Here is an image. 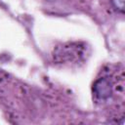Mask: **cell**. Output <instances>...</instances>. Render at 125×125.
Here are the masks:
<instances>
[{"instance_id":"1","label":"cell","mask_w":125,"mask_h":125,"mask_svg":"<svg viewBox=\"0 0 125 125\" xmlns=\"http://www.w3.org/2000/svg\"><path fill=\"white\" fill-rule=\"evenodd\" d=\"M111 91H112L111 82L106 77L100 78L94 85V94L101 101H104L108 99L111 95Z\"/></svg>"},{"instance_id":"2","label":"cell","mask_w":125,"mask_h":125,"mask_svg":"<svg viewBox=\"0 0 125 125\" xmlns=\"http://www.w3.org/2000/svg\"><path fill=\"white\" fill-rule=\"evenodd\" d=\"M113 6L120 12H123L124 9V0H111Z\"/></svg>"}]
</instances>
